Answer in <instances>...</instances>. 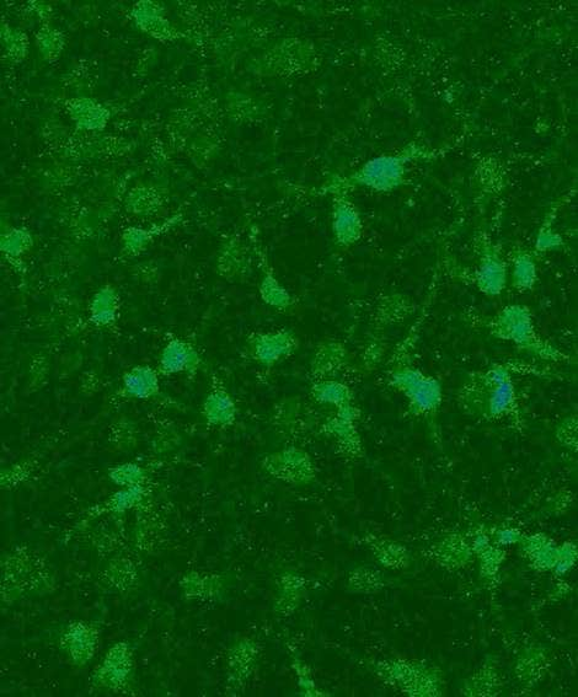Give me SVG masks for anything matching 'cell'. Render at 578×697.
Listing matches in <instances>:
<instances>
[{
  "label": "cell",
  "instance_id": "1",
  "mask_svg": "<svg viewBox=\"0 0 578 697\" xmlns=\"http://www.w3.org/2000/svg\"><path fill=\"white\" fill-rule=\"evenodd\" d=\"M515 363L499 362L468 373L456 394L465 415L485 421H522L523 407Z\"/></svg>",
  "mask_w": 578,
  "mask_h": 697
},
{
  "label": "cell",
  "instance_id": "2",
  "mask_svg": "<svg viewBox=\"0 0 578 697\" xmlns=\"http://www.w3.org/2000/svg\"><path fill=\"white\" fill-rule=\"evenodd\" d=\"M438 152L424 144L410 143L396 153L382 154L368 160L347 176H334L318 190V195H350L351 191L368 190L390 193L408 184L412 165L436 158Z\"/></svg>",
  "mask_w": 578,
  "mask_h": 697
},
{
  "label": "cell",
  "instance_id": "3",
  "mask_svg": "<svg viewBox=\"0 0 578 697\" xmlns=\"http://www.w3.org/2000/svg\"><path fill=\"white\" fill-rule=\"evenodd\" d=\"M468 319L492 339L510 343L519 352L538 361L547 364L574 362L571 356L540 334L533 310L526 304H507L494 315L473 314L469 315Z\"/></svg>",
  "mask_w": 578,
  "mask_h": 697
},
{
  "label": "cell",
  "instance_id": "4",
  "mask_svg": "<svg viewBox=\"0 0 578 697\" xmlns=\"http://www.w3.org/2000/svg\"><path fill=\"white\" fill-rule=\"evenodd\" d=\"M410 337L401 341L389 361L388 383L403 396L410 415L436 428L444 399L443 384L412 361Z\"/></svg>",
  "mask_w": 578,
  "mask_h": 697
},
{
  "label": "cell",
  "instance_id": "5",
  "mask_svg": "<svg viewBox=\"0 0 578 697\" xmlns=\"http://www.w3.org/2000/svg\"><path fill=\"white\" fill-rule=\"evenodd\" d=\"M476 265L472 273L474 286L485 297H500L510 283L508 261L501 246L485 230L475 237Z\"/></svg>",
  "mask_w": 578,
  "mask_h": 697
},
{
  "label": "cell",
  "instance_id": "6",
  "mask_svg": "<svg viewBox=\"0 0 578 697\" xmlns=\"http://www.w3.org/2000/svg\"><path fill=\"white\" fill-rule=\"evenodd\" d=\"M301 341L291 329L256 331L245 341L246 356L264 369H272L291 358Z\"/></svg>",
  "mask_w": 578,
  "mask_h": 697
},
{
  "label": "cell",
  "instance_id": "7",
  "mask_svg": "<svg viewBox=\"0 0 578 697\" xmlns=\"http://www.w3.org/2000/svg\"><path fill=\"white\" fill-rule=\"evenodd\" d=\"M249 237L251 249H253L254 259L260 268L259 296L267 307L277 310V312L287 313L294 308L297 300L292 293L283 286L274 268L271 266L269 256L261 244L258 230L250 229Z\"/></svg>",
  "mask_w": 578,
  "mask_h": 697
},
{
  "label": "cell",
  "instance_id": "8",
  "mask_svg": "<svg viewBox=\"0 0 578 697\" xmlns=\"http://www.w3.org/2000/svg\"><path fill=\"white\" fill-rule=\"evenodd\" d=\"M203 358L190 341L181 337H170L164 343L158 357L157 369L162 377L186 375L195 378L202 371Z\"/></svg>",
  "mask_w": 578,
  "mask_h": 697
},
{
  "label": "cell",
  "instance_id": "9",
  "mask_svg": "<svg viewBox=\"0 0 578 697\" xmlns=\"http://www.w3.org/2000/svg\"><path fill=\"white\" fill-rule=\"evenodd\" d=\"M331 200V230L335 244L341 249L352 248L362 239L361 213L350 200V195H334Z\"/></svg>",
  "mask_w": 578,
  "mask_h": 697
},
{
  "label": "cell",
  "instance_id": "10",
  "mask_svg": "<svg viewBox=\"0 0 578 697\" xmlns=\"http://www.w3.org/2000/svg\"><path fill=\"white\" fill-rule=\"evenodd\" d=\"M238 405L228 386L218 375H213L201 406L203 420L208 426L227 428L238 417Z\"/></svg>",
  "mask_w": 578,
  "mask_h": 697
},
{
  "label": "cell",
  "instance_id": "11",
  "mask_svg": "<svg viewBox=\"0 0 578 697\" xmlns=\"http://www.w3.org/2000/svg\"><path fill=\"white\" fill-rule=\"evenodd\" d=\"M162 375L157 367L137 364L123 373L117 398L121 400L151 401L162 398Z\"/></svg>",
  "mask_w": 578,
  "mask_h": 697
},
{
  "label": "cell",
  "instance_id": "12",
  "mask_svg": "<svg viewBox=\"0 0 578 697\" xmlns=\"http://www.w3.org/2000/svg\"><path fill=\"white\" fill-rule=\"evenodd\" d=\"M131 19L139 30L153 39L174 41L183 36L171 25L164 9L151 0H143L133 5Z\"/></svg>",
  "mask_w": 578,
  "mask_h": 697
},
{
  "label": "cell",
  "instance_id": "13",
  "mask_svg": "<svg viewBox=\"0 0 578 697\" xmlns=\"http://www.w3.org/2000/svg\"><path fill=\"white\" fill-rule=\"evenodd\" d=\"M66 109L77 130L84 133L104 131L112 117L109 107L88 96L69 99Z\"/></svg>",
  "mask_w": 578,
  "mask_h": 697
},
{
  "label": "cell",
  "instance_id": "14",
  "mask_svg": "<svg viewBox=\"0 0 578 697\" xmlns=\"http://www.w3.org/2000/svg\"><path fill=\"white\" fill-rule=\"evenodd\" d=\"M183 221L181 214L165 219L162 223L151 227H128L121 234V255L125 259H133L151 248L160 235L170 232Z\"/></svg>",
  "mask_w": 578,
  "mask_h": 697
},
{
  "label": "cell",
  "instance_id": "15",
  "mask_svg": "<svg viewBox=\"0 0 578 697\" xmlns=\"http://www.w3.org/2000/svg\"><path fill=\"white\" fill-rule=\"evenodd\" d=\"M219 276L230 281H243L251 273V256L242 241L229 238L221 246L217 256Z\"/></svg>",
  "mask_w": 578,
  "mask_h": 697
},
{
  "label": "cell",
  "instance_id": "16",
  "mask_svg": "<svg viewBox=\"0 0 578 697\" xmlns=\"http://www.w3.org/2000/svg\"><path fill=\"white\" fill-rule=\"evenodd\" d=\"M121 297L112 284L96 289L89 302V320L98 329H112L119 321Z\"/></svg>",
  "mask_w": 578,
  "mask_h": 697
},
{
  "label": "cell",
  "instance_id": "17",
  "mask_svg": "<svg viewBox=\"0 0 578 697\" xmlns=\"http://www.w3.org/2000/svg\"><path fill=\"white\" fill-rule=\"evenodd\" d=\"M511 287L518 293L532 292L539 282L538 256L534 251L517 246L511 251L510 261Z\"/></svg>",
  "mask_w": 578,
  "mask_h": 697
},
{
  "label": "cell",
  "instance_id": "18",
  "mask_svg": "<svg viewBox=\"0 0 578 697\" xmlns=\"http://www.w3.org/2000/svg\"><path fill=\"white\" fill-rule=\"evenodd\" d=\"M349 364V353L342 343L325 341L320 343L314 353L310 372L313 380L326 378H339V374Z\"/></svg>",
  "mask_w": 578,
  "mask_h": 697
},
{
  "label": "cell",
  "instance_id": "19",
  "mask_svg": "<svg viewBox=\"0 0 578 697\" xmlns=\"http://www.w3.org/2000/svg\"><path fill=\"white\" fill-rule=\"evenodd\" d=\"M310 398L331 410L356 402L351 386L339 378L315 379L310 385Z\"/></svg>",
  "mask_w": 578,
  "mask_h": 697
},
{
  "label": "cell",
  "instance_id": "20",
  "mask_svg": "<svg viewBox=\"0 0 578 697\" xmlns=\"http://www.w3.org/2000/svg\"><path fill=\"white\" fill-rule=\"evenodd\" d=\"M34 245V235L24 227L5 228L0 238L3 257L16 271H20V267L24 266V259L31 253Z\"/></svg>",
  "mask_w": 578,
  "mask_h": 697
},
{
  "label": "cell",
  "instance_id": "21",
  "mask_svg": "<svg viewBox=\"0 0 578 697\" xmlns=\"http://www.w3.org/2000/svg\"><path fill=\"white\" fill-rule=\"evenodd\" d=\"M126 211L139 218H151L163 208V196L151 185H139L128 192Z\"/></svg>",
  "mask_w": 578,
  "mask_h": 697
},
{
  "label": "cell",
  "instance_id": "22",
  "mask_svg": "<svg viewBox=\"0 0 578 697\" xmlns=\"http://www.w3.org/2000/svg\"><path fill=\"white\" fill-rule=\"evenodd\" d=\"M560 207L555 205L550 208L543 219L542 224L535 235L534 254L537 256L555 253L565 248V239L555 228V221L558 218Z\"/></svg>",
  "mask_w": 578,
  "mask_h": 697
},
{
  "label": "cell",
  "instance_id": "23",
  "mask_svg": "<svg viewBox=\"0 0 578 697\" xmlns=\"http://www.w3.org/2000/svg\"><path fill=\"white\" fill-rule=\"evenodd\" d=\"M36 47L42 61L56 62L60 60L66 48V36L50 23L42 24L36 34Z\"/></svg>",
  "mask_w": 578,
  "mask_h": 697
},
{
  "label": "cell",
  "instance_id": "24",
  "mask_svg": "<svg viewBox=\"0 0 578 697\" xmlns=\"http://www.w3.org/2000/svg\"><path fill=\"white\" fill-rule=\"evenodd\" d=\"M0 34H2L4 60L14 66L25 61L30 51V41L26 32L3 23Z\"/></svg>",
  "mask_w": 578,
  "mask_h": 697
},
{
  "label": "cell",
  "instance_id": "25",
  "mask_svg": "<svg viewBox=\"0 0 578 697\" xmlns=\"http://www.w3.org/2000/svg\"><path fill=\"white\" fill-rule=\"evenodd\" d=\"M275 469H280L283 473L288 471L287 476L291 479H303V476H310L312 473V465L307 455H304L298 450H288V452L278 454L275 459Z\"/></svg>",
  "mask_w": 578,
  "mask_h": 697
},
{
  "label": "cell",
  "instance_id": "26",
  "mask_svg": "<svg viewBox=\"0 0 578 697\" xmlns=\"http://www.w3.org/2000/svg\"><path fill=\"white\" fill-rule=\"evenodd\" d=\"M30 8L32 13H34L35 18L42 21V24H48V21L52 18L53 10L50 4L42 2H32L30 3Z\"/></svg>",
  "mask_w": 578,
  "mask_h": 697
}]
</instances>
